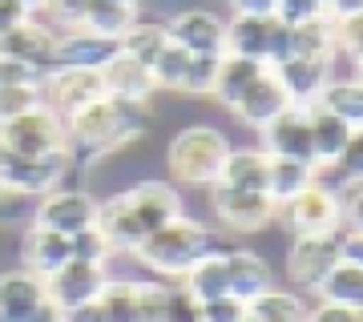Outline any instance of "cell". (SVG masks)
Segmentation results:
<instances>
[{
  "label": "cell",
  "mask_w": 363,
  "mask_h": 322,
  "mask_svg": "<svg viewBox=\"0 0 363 322\" xmlns=\"http://www.w3.org/2000/svg\"><path fill=\"white\" fill-rule=\"evenodd\" d=\"M33 202L37 197H25V193H16L13 185L0 181V234L25 230L28 222H33Z\"/></svg>",
  "instance_id": "38"
},
{
  "label": "cell",
  "mask_w": 363,
  "mask_h": 322,
  "mask_svg": "<svg viewBox=\"0 0 363 322\" xmlns=\"http://www.w3.org/2000/svg\"><path fill=\"white\" fill-rule=\"evenodd\" d=\"M267 73V64L255 61V57H238V52H222L218 57V81H214V93H210V101L222 105L226 113H230L238 97L255 85V81Z\"/></svg>",
  "instance_id": "24"
},
{
  "label": "cell",
  "mask_w": 363,
  "mask_h": 322,
  "mask_svg": "<svg viewBox=\"0 0 363 322\" xmlns=\"http://www.w3.org/2000/svg\"><path fill=\"white\" fill-rule=\"evenodd\" d=\"M327 13L335 16H351V13H363V0H331V4H327Z\"/></svg>",
  "instance_id": "56"
},
{
  "label": "cell",
  "mask_w": 363,
  "mask_h": 322,
  "mask_svg": "<svg viewBox=\"0 0 363 322\" xmlns=\"http://www.w3.org/2000/svg\"><path fill=\"white\" fill-rule=\"evenodd\" d=\"M21 4H25L28 13H40V8H45V4H49V0H21Z\"/></svg>",
  "instance_id": "58"
},
{
  "label": "cell",
  "mask_w": 363,
  "mask_h": 322,
  "mask_svg": "<svg viewBox=\"0 0 363 322\" xmlns=\"http://www.w3.org/2000/svg\"><path fill=\"white\" fill-rule=\"evenodd\" d=\"M121 4H133V8H142L145 0H121Z\"/></svg>",
  "instance_id": "59"
},
{
  "label": "cell",
  "mask_w": 363,
  "mask_h": 322,
  "mask_svg": "<svg viewBox=\"0 0 363 322\" xmlns=\"http://www.w3.org/2000/svg\"><path fill=\"white\" fill-rule=\"evenodd\" d=\"M315 298H327V302H339V306L363 310V270L359 266L339 262L335 270L323 278V286H319V294Z\"/></svg>",
  "instance_id": "35"
},
{
  "label": "cell",
  "mask_w": 363,
  "mask_h": 322,
  "mask_svg": "<svg viewBox=\"0 0 363 322\" xmlns=\"http://www.w3.org/2000/svg\"><path fill=\"white\" fill-rule=\"evenodd\" d=\"M93 226L105 234V242H109L113 254H133L145 238V230L138 226V218H133V209L125 206L121 193L97 197V218H93Z\"/></svg>",
  "instance_id": "22"
},
{
  "label": "cell",
  "mask_w": 363,
  "mask_h": 322,
  "mask_svg": "<svg viewBox=\"0 0 363 322\" xmlns=\"http://www.w3.org/2000/svg\"><path fill=\"white\" fill-rule=\"evenodd\" d=\"M166 33L190 57H222L226 52V16L210 4L178 8L174 16H166Z\"/></svg>",
  "instance_id": "9"
},
{
  "label": "cell",
  "mask_w": 363,
  "mask_h": 322,
  "mask_svg": "<svg viewBox=\"0 0 363 322\" xmlns=\"http://www.w3.org/2000/svg\"><path fill=\"white\" fill-rule=\"evenodd\" d=\"M218 250H226L218 230H210L206 222L194 218V214H178L166 226H157V230L145 234L142 246L133 250V258H138V266L145 274L166 278V282H178L186 270H194L202 258L218 254Z\"/></svg>",
  "instance_id": "2"
},
{
  "label": "cell",
  "mask_w": 363,
  "mask_h": 322,
  "mask_svg": "<svg viewBox=\"0 0 363 322\" xmlns=\"http://www.w3.org/2000/svg\"><path fill=\"white\" fill-rule=\"evenodd\" d=\"M0 322H13V318H9V314H0Z\"/></svg>",
  "instance_id": "61"
},
{
  "label": "cell",
  "mask_w": 363,
  "mask_h": 322,
  "mask_svg": "<svg viewBox=\"0 0 363 322\" xmlns=\"http://www.w3.org/2000/svg\"><path fill=\"white\" fill-rule=\"evenodd\" d=\"M0 85H45V73H40L37 64L0 52Z\"/></svg>",
  "instance_id": "45"
},
{
  "label": "cell",
  "mask_w": 363,
  "mask_h": 322,
  "mask_svg": "<svg viewBox=\"0 0 363 322\" xmlns=\"http://www.w3.org/2000/svg\"><path fill=\"white\" fill-rule=\"evenodd\" d=\"M206 206L214 226H222L226 234H238V238H255V234H267L279 218V202L271 193H255V190H234V185H222L214 181L206 190Z\"/></svg>",
  "instance_id": "5"
},
{
  "label": "cell",
  "mask_w": 363,
  "mask_h": 322,
  "mask_svg": "<svg viewBox=\"0 0 363 322\" xmlns=\"http://www.w3.org/2000/svg\"><path fill=\"white\" fill-rule=\"evenodd\" d=\"M97 97H105L101 69H57L45 77V105L61 117H73Z\"/></svg>",
  "instance_id": "14"
},
{
  "label": "cell",
  "mask_w": 363,
  "mask_h": 322,
  "mask_svg": "<svg viewBox=\"0 0 363 322\" xmlns=\"http://www.w3.org/2000/svg\"><path fill=\"white\" fill-rule=\"evenodd\" d=\"M138 16H142V8L121 4V0H89V8H85V16H81V28H89V33H97V37L121 40L125 28H130Z\"/></svg>",
  "instance_id": "33"
},
{
  "label": "cell",
  "mask_w": 363,
  "mask_h": 322,
  "mask_svg": "<svg viewBox=\"0 0 363 322\" xmlns=\"http://www.w3.org/2000/svg\"><path fill=\"white\" fill-rule=\"evenodd\" d=\"M190 61H194V57L182 49V45H174V40H169L166 49L157 52V61L150 64L157 93H182V85H186V73H190Z\"/></svg>",
  "instance_id": "36"
},
{
  "label": "cell",
  "mask_w": 363,
  "mask_h": 322,
  "mask_svg": "<svg viewBox=\"0 0 363 322\" xmlns=\"http://www.w3.org/2000/svg\"><path fill=\"white\" fill-rule=\"evenodd\" d=\"M101 81H105V93L125 97V101H145L150 105L157 97V85H154L150 64L133 61L130 52H117L109 64H101Z\"/></svg>",
  "instance_id": "23"
},
{
  "label": "cell",
  "mask_w": 363,
  "mask_h": 322,
  "mask_svg": "<svg viewBox=\"0 0 363 322\" xmlns=\"http://www.w3.org/2000/svg\"><path fill=\"white\" fill-rule=\"evenodd\" d=\"M166 322H202L198 314V302L178 282H169V302H166Z\"/></svg>",
  "instance_id": "47"
},
{
  "label": "cell",
  "mask_w": 363,
  "mask_h": 322,
  "mask_svg": "<svg viewBox=\"0 0 363 322\" xmlns=\"http://www.w3.org/2000/svg\"><path fill=\"white\" fill-rule=\"evenodd\" d=\"M242 322H259V318H255V314H250V310H247V318H242Z\"/></svg>",
  "instance_id": "60"
},
{
  "label": "cell",
  "mask_w": 363,
  "mask_h": 322,
  "mask_svg": "<svg viewBox=\"0 0 363 322\" xmlns=\"http://www.w3.org/2000/svg\"><path fill=\"white\" fill-rule=\"evenodd\" d=\"M327 4H331V0H323V8H327Z\"/></svg>",
  "instance_id": "62"
},
{
  "label": "cell",
  "mask_w": 363,
  "mask_h": 322,
  "mask_svg": "<svg viewBox=\"0 0 363 322\" xmlns=\"http://www.w3.org/2000/svg\"><path fill=\"white\" fill-rule=\"evenodd\" d=\"M291 105H315L319 93L331 77H335V61H307V57H286L283 64L271 69Z\"/></svg>",
  "instance_id": "17"
},
{
  "label": "cell",
  "mask_w": 363,
  "mask_h": 322,
  "mask_svg": "<svg viewBox=\"0 0 363 322\" xmlns=\"http://www.w3.org/2000/svg\"><path fill=\"white\" fill-rule=\"evenodd\" d=\"M93 218H97V193H89L85 185H61L33 202V222L45 230L65 234V238L93 226Z\"/></svg>",
  "instance_id": "10"
},
{
  "label": "cell",
  "mask_w": 363,
  "mask_h": 322,
  "mask_svg": "<svg viewBox=\"0 0 363 322\" xmlns=\"http://www.w3.org/2000/svg\"><path fill=\"white\" fill-rule=\"evenodd\" d=\"M323 13H327L323 0H279V8H274V16L283 25H303V21H315Z\"/></svg>",
  "instance_id": "46"
},
{
  "label": "cell",
  "mask_w": 363,
  "mask_h": 322,
  "mask_svg": "<svg viewBox=\"0 0 363 322\" xmlns=\"http://www.w3.org/2000/svg\"><path fill=\"white\" fill-rule=\"evenodd\" d=\"M307 322H363V310L339 306V302H327V298H315L311 310H307Z\"/></svg>",
  "instance_id": "48"
},
{
  "label": "cell",
  "mask_w": 363,
  "mask_h": 322,
  "mask_svg": "<svg viewBox=\"0 0 363 322\" xmlns=\"http://www.w3.org/2000/svg\"><path fill=\"white\" fill-rule=\"evenodd\" d=\"M271 28H274V16H242V13H230V16H226V52L255 57V61L267 64Z\"/></svg>",
  "instance_id": "27"
},
{
  "label": "cell",
  "mask_w": 363,
  "mask_h": 322,
  "mask_svg": "<svg viewBox=\"0 0 363 322\" xmlns=\"http://www.w3.org/2000/svg\"><path fill=\"white\" fill-rule=\"evenodd\" d=\"M335 49L347 64L363 61V13H351L335 21Z\"/></svg>",
  "instance_id": "41"
},
{
  "label": "cell",
  "mask_w": 363,
  "mask_h": 322,
  "mask_svg": "<svg viewBox=\"0 0 363 322\" xmlns=\"http://www.w3.org/2000/svg\"><path fill=\"white\" fill-rule=\"evenodd\" d=\"M307 117H311V154H315L319 173H323V169H331L339 161V154L347 149V142H351V133H355V129H351L343 117L327 113L323 105H311Z\"/></svg>",
  "instance_id": "26"
},
{
  "label": "cell",
  "mask_w": 363,
  "mask_h": 322,
  "mask_svg": "<svg viewBox=\"0 0 363 322\" xmlns=\"http://www.w3.org/2000/svg\"><path fill=\"white\" fill-rule=\"evenodd\" d=\"M226 274H230V294L238 302H250L279 282L274 262H267L259 250H247V246H226Z\"/></svg>",
  "instance_id": "19"
},
{
  "label": "cell",
  "mask_w": 363,
  "mask_h": 322,
  "mask_svg": "<svg viewBox=\"0 0 363 322\" xmlns=\"http://www.w3.org/2000/svg\"><path fill=\"white\" fill-rule=\"evenodd\" d=\"M198 314L202 322H242L247 318V302H238L234 294L210 298V302H198Z\"/></svg>",
  "instance_id": "44"
},
{
  "label": "cell",
  "mask_w": 363,
  "mask_h": 322,
  "mask_svg": "<svg viewBox=\"0 0 363 322\" xmlns=\"http://www.w3.org/2000/svg\"><path fill=\"white\" fill-rule=\"evenodd\" d=\"M291 57H307V61H335V16L323 13L315 21L291 25Z\"/></svg>",
  "instance_id": "28"
},
{
  "label": "cell",
  "mask_w": 363,
  "mask_h": 322,
  "mask_svg": "<svg viewBox=\"0 0 363 322\" xmlns=\"http://www.w3.org/2000/svg\"><path fill=\"white\" fill-rule=\"evenodd\" d=\"M335 193H339V206H343V226L347 230H363V181L343 185Z\"/></svg>",
  "instance_id": "49"
},
{
  "label": "cell",
  "mask_w": 363,
  "mask_h": 322,
  "mask_svg": "<svg viewBox=\"0 0 363 322\" xmlns=\"http://www.w3.org/2000/svg\"><path fill=\"white\" fill-rule=\"evenodd\" d=\"M16 258H21L25 270L40 274V278H52L73 258V246H69L65 234L45 230L37 222H28L25 230H21V238H16Z\"/></svg>",
  "instance_id": "16"
},
{
  "label": "cell",
  "mask_w": 363,
  "mask_h": 322,
  "mask_svg": "<svg viewBox=\"0 0 363 322\" xmlns=\"http://www.w3.org/2000/svg\"><path fill=\"white\" fill-rule=\"evenodd\" d=\"M65 129H69V149L77 157L81 181H85V169L97 157L150 142V133H154V101L145 105V101H125V97L105 93V97L89 101L85 109H77L73 117H65Z\"/></svg>",
  "instance_id": "1"
},
{
  "label": "cell",
  "mask_w": 363,
  "mask_h": 322,
  "mask_svg": "<svg viewBox=\"0 0 363 322\" xmlns=\"http://www.w3.org/2000/svg\"><path fill=\"white\" fill-rule=\"evenodd\" d=\"M230 154V137L210 121H190L182 125L166 142V169L174 185H190V190H210L222 178Z\"/></svg>",
  "instance_id": "3"
},
{
  "label": "cell",
  "mask_w": 363,
  "mask_h": 322,
  "mask_svg": "<svg viewBox=\"0 0 363 322\" xmlns=\"http://www.w3.org/2000/svg\"><path fill=\"white\" fill-rule=\"evenodd\" d=\"M274 222H279L291 238H298V234H331V230L343 226V206H339V193L319 178L303 193L279 202V218Z\"/></svg>",
  "instance_id": "7"
},
{
  "label": "cell",
  "mask_w": 363,
  "mask_h": 322,
  "mask_svg": "<svg viewBox=\"0 0 363 322\" xmlns=\"http://www.w3.org/2000/svg\"><path fill=\"white\" fill-rule=\"evenodd\" d=\"M214 81H218V57H194L190 61V73H186V85H182V97L210 101Z\"/></svg>",
  "instance_id": "40"
},
{
  "label": "cell",
  "mask_w": 363,
  "mask_h": 322,
  "mask_svg": "<svg viewBox=\"0 0 363 322\" xmlns=\"http://www.w3.org/2000/svg\"><path fill=\"white\" fill-rule=\"evenodd\" d=\"M286 105H291V97L283 93L279 77L267 69V73H262V77L255 81L242 97H238V105H234L230 113H234V121H238V125H247V129H255V133H259V129H267L274 117L283 113Z\"/></svg>",
  "instance_id": "18"
},
{
  "label": "cell",
  "mask_w": 363,
  "mask_h": 322,
  "mask_svg": "<svg viewBox=\"0 0 363 322\" xmlns=\"http://www.w3.org/2000/svg\"><path fill=\"white\" fill-rule=\"evenodd\" d=\"M69 246H73V258H81V262H109L113 258V250H109V242H105V234L97 230V226H85V230H77L73 238H69Z\"/></svg>",
  "instance_id": "42"
},
{
  "label": "cell",
  "mask_w": 363,
  "mask_h": 322,
  "mask_svg": "<svg viewBox=\"0 0 363 322\" xmlns=\"http://www.w3.org/2000/svg\"><path fill=\"white\" fill-rule=\"evenodd\" d=\"M65 322H105V314L97 306V298H93V302H81V306L65 310Z\"/></svg>",
  "instance_id": "54"
},
{
  "label": "cell",
  "mask_w": 363,
  "mask_h": 322,
  "mask_svg": "<svg viewBox=\"0 0 363 322\" xmlns=\"http://www.w3.org/2000/svg\"><path fill=\"white\" fill-rule=\"evenodd\" d=\"M339 238H343V226L331 234H298L286 246L283 270H286V286L303 298H315L323 278L339 266Z\"/></svg>",
  "instance_id": "6"
},
{
  "label": "cell",
  "mask_w": 363,
  "mask_h": 322,
  "mask_svg": "<svg viewBox=\"0 0 363 322\" xmlns=\"http://www.w3.org/2000/svg\"><path fill=\"white\" fill-rule=\"evenodd\" d=\"M121 52V40L113 37H97L89 28H57L49 49V73L57 69H101Z\"/></svg>",
  "instance_id": "12"
},
{
  "label": "cell",
  "mask_w": 363,
  "mask_h": 322,
  "mask_svg": "<svg viewBox=\"0 0 363 322\" xmlns=\"http://www.w3.org/2000/svg\"><path fill=\"white\" fill-rule=\"evenodd\" d=\"M25 322H65V310L57 306L52 298H45V302H40V306L33 310V314H28Z\"/></svg>",
  "instance_id": "55"
},
{
  "label": "cell",
  "mask_w": 363,
  "mask_h": 322,
  "mask_svg": "<svg viewBox=\"0 0 363 322\" xmlns=\"http://www.w3.org/2000/svg\"><path fill=\"white\" fill-rule=\"evenodd\" d=\"M85 8H89V0H49L37 16H45L52 28H77Z\"/></svg>",
  "instance_id": "43"
},
{
  "label": "cell",
  "mask_w": 363,
  "mask_h": 322,
  "mask_svg": "<svg viewBox=\"0 0 363 322\" xmlns=\"http://www.w3.org/2000/svg\"><path fill=\"white\" fill-rule=\"evenodd\" d=\"M218 181L222 185H234V190L267 193V181H271V154H267L262 145H230Z\"/></svg>",
  "instance_id": "25"
},
{
  "label": "cell",
  "mask_w": 363,
  "mask_h": 322,
  "mask_svg": "<svg viewBox=\"0 0 363 322\" xmlns=\"http://www.w3.org/2000/svg\"><path fill=\"white\" fill-rule=\"evenodd\" d=\"M45 105V85H0V125Z\"/></svg>",
  "instance_id": "39"
},
{
  "label": "cell",
  "mask_w": 363,
  "mask_h": 322,
  "mask_svg": "<svg viewBox=\"0 0 363 322\" xmlns=\"http://www.w3.org/2000/svg\"><path fill=\"white\" fill-rule=\"evenodd\" d=\"M166 302H169V282L154 274H138V310L133 322H166Z\"/></svg>",
  "instance_id": "37"
},
{
  "label": "cell",
  "mask_w": 363,
  "mask_h": 322,
  "mask_svg": "<svg viewBox=\"0 0 363 322\" xmlns=\"http://www.w3.org/2000/svg\"><path fill=\"white\" fill-rule=\"evenodd\" d=\"M178 286L186 290V294L194 298V302H210V298H222L230 294V274H226V250H218V254L202 258L194 270H186L178 278Z\"/></svg>",
  "instance_id": "29"
},
{
  "label": "cell",
  "mask_w": 363,
  "mask_h": 322,
  "mask_svg": "<svg viewBox=\"0 0 363 322\" xmlns=\"http://www.w3.org/2000/svg\"><path fill=\"white\" fill-rule=\"evenodd\" d=\"M28 16H33V13H28L21 0H0V33H9V28L25 25Z\"/></svg>",
  "instance_id": "53"
},
{
  "label": "cell",
  "mask_w": 363,
  "mask_h": 322,
  "mask_svg": "<svg viewBox=\"0 0 363 322\" xmlns=\"http://www.w3.org/2000/svg\"><path fill=\"white\" fill-rule=\"evenodd\" d=\"M65 145H69L65 117L49 109V105H37V109H28V113L0 125V149H9V154L40 157V154H52V149H65Z\"/></svg>",
  "instance_id": "8"
},
{
  "label": "cell",
  "mask_w": 363,
  "mask_h": 322,
  "mask_svg": "<svg viewBox=\"0 0 363 322\" xmlns=\"http://www.w3.org/2000/svg\"><path fill=\"white\" fill-rule=\"evenodd\" d=\"M105 278H109V270H105L101 262H81V258H69L52 278H45V286H49V298L57 302V306L73 310V306L93 302V298L101 294Z\"/></svg>",
  "instance_id": "15"
},
{
  "label": "cell",
  "mask_w": 363,
  "mask_h": 322,
  "mask_svg": "<svg viewBox=\"0 0 363 322\" xmlns=\"http://www.w3.org/2000/svg\"><path fill=\"white\" fill-rule=\"evenodd\" d=\"M311 181H319V166L311 161H298V157H271V181H267V193L274 202H286L303 193Z\"/></svg>",
  "instance_id": "34"
},
{
  "label": "cell",
  "mask_w": 363,
  "mask_h": 322,
  "mask_svg": "<svg viewBox=\"0 0 363 322\" xmlns=\"http://www.w3.org/2000/svg\"><path fill=\"white\" fill-rule=\"evenodd\" d=\"M339 262H347V266H359L363 270V230H347V226H343V238H339Z\"/></svg>",
  "instance_id": "51"
},
{
  "label": "cell",
  "mask_w": 363,
  "mask_h": 322,
  "mask_svg": "<svg viewBox=\"0 0 363 322\" xmlns=\"http://www.w3.org/2000/svg\"><path fill=\"white\" fill-rule=\"evenodd\" d=\"M169 45V33H166V21L162 16H138L130 28H125V37H121V52H130L133 61L142 64H154L157 52Z\"/></svg>",
  "instance_id": "32"
},
{
  "label": "cell",
  "mask_w": 363,
  "mask_h": 322,
  "mask_svg": "<svg viewBox=\"0 0 363 322\" xmlns=\"http://www.w3.org/2000/svg\"><path fill=\"white\" fill-rule=\"evenodd\" d=\"M315 105H323L327 113H335V117H343L351 129H363V85L355 77H331L323 85V93H319V101Z\"/></svg>",
  "instance_id": "31"
},
{
  "label": "cell",
  "mask_w": 363,
  "mask_h": 322,
  "mask_svg": "<svg viewBox=\"0 0 363 322\" xmlns=\"http://www.w3.org/2000/svg\"><path fill=\"white\" fill-rule=\"evenodd\" d=\"M311 105H286L283 113L274 117L267 129H259V145L271 157H298V161H311V117H307Z\"/></svg>",
  "instance_id": "13"
},
{
  "label": "cell",
  "mask_w": 363,
  "mask_h": 322,
  "mask_svg": "<svg viewBox=\"0 0 363 322\" xmlns=\"http://www.w3.org/2000/svg\"><path fill=\"white\" fill-rule=\"evenodd\" d=\"M45 298H49V286L40 274L25 270L21 262L0 270V314H9L13 322H25Z\"/></svg>",
  "instance_id": "20"
},
{
  "label": "cell",
  "mask_w": 363,
  "mask_h": 322,
  "mask_svg": "<svg viewBox=\"0 0 363 322\" xmlns=\"http://www.w3.org/2000/svg\"><path fill=\"white\" fill-rule=\"evenodd\" d=\"M247 310L255 314L259 322H307V298L295 294L291 286H279L274 282L271 290H262L259 298H250Z\"/></svg>",
  "instance_id": "30"
},
{
  "label": "cell",
  "mask_w": 363,
  "mask_h": 322,
  "mask_svg": "<svg viewBox=\"0 0 363 322\" xmlns=\"http://www.w3.org/2000/svg\"><path fill=\"white\" fill-rule=\"evenodd\" d=\"M347 73H351V77H355V81L363 85V61H351V64H347Z\"/></svg>",
  "instance_id": "57"
},
{
  "label": "cell",
  "mask_w": 363,
  "mask_h": 322,
  "mask_svg": "<svg viewBox=\"0 0 363 322\" xmlns=\"http://www.w3.org/2000/svg\"><path fill=\"white\" fill-rule=\"evenodd\" d=\"M52 37H57V28L45 21V16H28L25 25L9 28V33H0V52L4 57H16V61H28L37 64L40 73L49 77V49H52Z\"/></svg>",
  "instance_id": "21"
},
{
  "label": "cell",
  "mask_w": 363,
  "mask_h": 322,
  "mask_svg": "<svg viewBox=\"0 0 363 322\" xmlns=\"http://www.w3.org/2000/svg\"><path fill=\"white\" fill-rule=\"evenodd\" d=\"M77 178H81V169L69 145L65 149H52V154H40V157H21V154L0 149V181L13 185L16 193H25V197H45V193L61 190V185H73Z\"/></svg>",
  "instance_id": "4"
},
{
  "label": "cell",
  "mask_w": 363,
  "mask_h": 322,
  "mask_svg": "<svg viewBox=\"0 0 363 322\" xmlns=\"http://www.w3.org/2000/svg\"><path fill=\"white\" fill-rule=\"evenodd\" d=\"M121 197H125V206L133 209V218H138V226L145 234L166 226L178 214H186V197H182V190L169 178H138L133 185L121 190Z\"/></svg>",
  "instance_id": "11"
},
{
  "label": "cell",
  "mask_w": 363,
  "mask_h": 322,
  "mask_svg": "<svg viewBox=\"0 0 363 322\" xmlns=\"http://www.w3.org/2000/svg\"><path fill=\"white\" fill-rule=\"evenodd\" d=\"M286 57H291V25H283V21L274 16L271 45H267V69H274V64H283Z\"/></svg>",
  "instance_id": "50"
},
{
  "label": "cell",
  "mask_w": 363,
  "mask_h": 322,
  "mask_svg": "<svg viewBox=\"0 0 363 322\" xmlns=\"http://www.w3.org/2000/svg\"><path fill=\"white\" fill-rule=\"evenodd\" d=\"M230 13H242V16H274L279 0H222Z\"/></svg>",
  "instance_id": "52"
}]
</instances>
